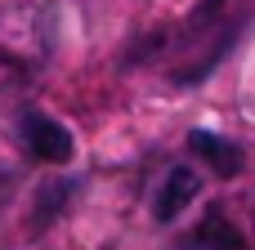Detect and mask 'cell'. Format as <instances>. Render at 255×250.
Returning <instances> with one entry per match:
<instances>
[{
	"label": "cell",
	"instance_id": "obj_1",
	"mask_svg": "<svg viewBox=\"0 0 255 250\" xmlns=\"http://www.w3.org/2000/svg\"><path fill=\"white\" fill-rule=\"evenodd\" d=\"M18 134H22V143H27V152H31L36 161H54V166H63V161H72V152H76L72 130L58 125L49 112H27L22 125H18Z\"/></svg>",
	"mask_w": 255,
	"mask_h": 250
},
{
	"label": "cell",
	"instance_id": "obj_2",
	"mask_svg": "<svg viewBox=\"0 0 255 250\" xmlns=\"http://www.w3.org/2000/svg\"><path fill=\"white\" fill-rule=\"evenodd\" d=\"M197 192H202V179H197V170H188V166H175V170L161 179V188H157V201H152L157 219H161V224L179 219V215H184V206H188Z\"/></svg>",
	"mask_w": 255,
	"mask_h": 250
},
{
	"label": "cell",
	"instance_id": "obj_3",
	"mask_svg": "<svg viewBox=\"0 0 255 250\" xmlns=\"http://www.w3.org/2000/svg\"><path fill=\"white\" fill-rule=\"evenodd\" d=\"M184 250H247V242H242V233L233 228V219H224L220 210H211V215L188 233Z\"/></svg>",
	"mask_w": 255,
	"mask_h": 250
},
{
	"label": "cell",
	"instance_id": "obj_4",
	"mask_svg": "<svg viewBox=\"0 0 255 250\" xmlns=\"http://www.w3.org/2000/svg\"><path fill=\"white\" fill-rule=\"evenodd\" d=\"M193 152H197V157H206V161H211V170H215L220 179H233V174L242 170V152H238V143L215 139V134H206V130H197V134H193Z\"/></svg>",
	"mask_w": 255,
	"mask_h": 250
}]
</instances>
